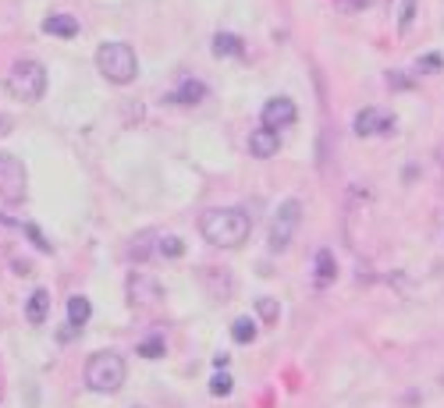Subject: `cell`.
<instances>
[{
  "instance_id": "obj_1",
  "label": "cell",
  "mask_w": 444,
  "mask_h": 408,
  "mask_svg": "<svg viewBox=\"0 0 444 408\" xmlns=\"http://www.w3.org/2000/svg\"><path fill=\"white\" fill-rule=\"evenodd\" d=\"M199 231L210 245H221V248H234L242 245L253 231V221L246 210H234V206H221V210H206L203 221H199Z\"/></svg>"
},
{
  "instance_id": "obj_2",
  "label": "cell",
  "mask_w": 444,
  "mask_h": 408,
  "mask_svg": "<svg viewBox=\"0 0 444 408\" xmlns=\"http://www.w3.org/2000/svg\"><path fill=\"white\" fill-rule=\"evenodd\" d=\"M125 376H128V366L117 352H96L85 362V384L96 394H117L125 387Z\"/></svg>"
},
{
  "instance_id": "obj_3",
  "label": "cell",
  "mask_w": 444,
  "mask_h": 408,
  "mask_svg": "<svg viewBox=\"0 0 444 408\" xmlns=\"http://www.w3.org/2000/svg\"><path fill=\"white\" fill-rule=\"evenodd\" d=\"M96 68H100V75L107 78V82H114V85H128V82H135V75H139V57H135V50L128 46V43H103L100 50H96Z\"/></svg>"
},
{
  "instance_id": "obj_4",
  "label": "cell",
  "mask_w": 444,
  "mask_h": 408,
  "mask_svg": "<svg viewBox=\"0 0 444 408\" xmlns=\"http://www.w3.org/2000/svg\"><path fill=\"white\" fill-rule=\"evenodd\" d=\"M8 92L22 103H40L46 92V68L40 60H15L8 71Z\"/></svg>"
},
{
  "instance_id": "obj_5",
  "label": "cell",
  "mask_w": 444,
  "mask_h": 408,
  "mask_svg": "<svg viewBox=\"0 0 444 408\" xmlns=\"http://www.w3.org/2000/svg\"><path fill=\"white\" fill-rule=\"evenodd\" d=\"M302 224V203L299 199H284L271 221V248L274 253H284V248L295 241V231Z\"/></svg>"
},
{
  "instance_id": "obj_6",
  "label": "cell",
  "mask_w": 444,
  "mask_h": 408,
  "mask_svg": "<svg viewBox=\"0 0 444 408\" xmlns=\"http://www.w3.org/2000/svg\"><path fill=\"white\" fill-rule=\"evenodd\" d=\"M0 199L4 203L25 199V164L15 153H0Z\"/></svg>"
},
{
  "instance_id": "obj_7",
  "label": "cell",
  "mask_w": 444,
  "mask_h": 408,
  "mask_svg": "<svg viewBox=\"0 0 444 408\" xmlns=\"http://www.w3.org/2000/svg\"><path fill=\"white\" fill-rule=\"evenodd\" d=\"M352 128H355V135H359V139H370V135H388V132H395V114L377 110V107H366V110L355 114Z\"/></svg>"
},
{
  "instance_id": "obj_8",
  "label": "cell",
  "mask_w": 444,
  "mask_h": 408,
  "mask_svg": "<svg viewBox=\"0 0 444 408\" xmlns=\"http://www.w3.org/2000/svg\"><path fill=\"white\" fill-rule=\"evenodd\" d=\"M295 117H299V110H295V103H291L288 96H278V100H271V103L263 107V114H259L263 128H271V132H278V128H288V124H295Z\"/></svg>"
},
{
  "instance_id": "obj_9",
  "label": "cell",
  "mask_w": 444,
  "mask_h": 408,
  "mask_svg": "<svg viewBox=\"0 0 444 408\" xmlns=\"http://www.w3.org/2000/svg\"><path fill=\"white\" fill-rule=\"evenodd\" d=\"M157 298H164V291H160V284H157L153 277H146V273H132V277H128V302H132L135 309L153 305Z\"/></svg>"
},
{
  "instance_id": "obj_10",
  "label": "cell",
  "mask_w": 444,
  "mask_h": 408,
  "mask_svg": "<svg viewBox=\"0 0 444 408\" xmlns=\"http://www.w3.org/2000/svg\"><path fill=\"white\" fill-rule=\"evenodd\" d=\"M278 149H281V135L271 128H256L249 135V153L256 160H271V156H278Z\"/></svg>"
},
{
  "instance_id": "obj_11",
  "label": "cell",
  "mask_w": 444,
  "mask_h": 408,
  "mask_svg": "<svg viewBox=\"0 0 444 408\" xmlns=\"http://www.w3.org/2000/svg\"><path fill=\"white\" fill-rule=\"evenodd\" d=\"M203 100H206V85H203L199 78H185V82L167 96V103H185V107H196V103H203Z\"/></svg>"
},
{
  "instance_id": "obj_12",
  "label": "cell",
  "mask_w": 444,
  "mask_h": 408,
  "mask_svg": "<svg viewBox=\"0 0 444 408\" xmlns=\"http://www.w3.org/2000/svg\"><path fill=\"white\" fill-rule=\"evenodd\" d=\"M46 316H50V291L36 288L33 295H28V302H25V320L33 327H40V323H46Z\"/></svg>"
},
{
  "instance_id": "obj_13",
  "label": "cell",
  "mask_w": 444,
  "mask_h": 408,
  "mask_svg": "<svg viewBox=\"0 0 444 408\" xmlns=\"http://www.w3.org/2000/svg\"><path fill=\"white\" fill-rule=\"evenodd\" d=\"M43 33H46V36L71 40V36H78V22H75L71 15H46V18H43Z\"/></svg>"
},
{
  "instance_id": "obj_14",
  "label": "cell",
  "mask_w": 444,
  "mask_h": 408,
  "mask_svg": "<svg viewBox=\"0 0 444 408\" xmlns=\"http://www.w3.org/2000/svg\"><path fill=\"white\" fill-rule=\"evenodd\" d=\"M334 277H338V260H334V253H331V248H320V253H316V284L323 288V284H331Z\"/></svg>"
},
{
  "instance_id": "obj_15",
  "label": "cell",
  "mask_w": 444,
  "mask_h": 408,
  "mask_svg": "<svg viewBox=\"0 0 444 408\" xmlns=\"http://www.w3.org/2000/svg\"><path fill=\"white\" fill-rule=\"evenodd\" d=\"M214 53L217 57H242L246 46H242V40L234 36V33H217L214 36Z\"/></svg>"
},
{
  "instance_id": "obj_16",
  "label": "cell",
  "mask_w": 444,
  "mask_h": 408,
  "mask_svg": "<svg viewBox=\"0 0 444 408\" xmlns=\"http://www.w3.org/2000/svg\"><path fill=\"white\" fill-rule=\"evenodd\" d=\"M89 316H93V305H89V298H85V295L68 298V323H71V327H85V323H89Z\"/></svg>"
},
{
  "instance_id": "obj_17",
  "label": "cell",
  "mask_w": 444,
  "mask_h": 408,
  "mask_svg": "<svg viewBox=\"0 0 444 408\" xmlns=\"http://www.w3.org/2000/svg\"><path fill=\"white\" fill-rule=\"evenodd\" d=\"M231 337L239 341V344H253V341H256V320L239 316V320L231 323Z\"/></svg>"
},
{
  "instance_id": "obj_18",
  "label": "cell",
  "mask_w": 444,
  "mask_h": 408,
  "mask_svg": "<svg viewBox=\"0 0 444 408\" xmlns=\"http://www.w3.org/2000/svg\"><path fill=\"white\" fill-rule=\"evenodd\" d=\"M157 253H160L164 260H178V256L185 253V241H182V238H174V235H167V238H160V241H157Z\"/></svg>"
},
{
  "instance_id": "obj_19",
  "label": "cell",
  "mask_w": 444,
  "mask_h": 408,
  "mask_svg": "<svg viewBox=\"0 0 444 408\" xmlns=\"http://www.w3.org/2000/svg\"><path fill=\"white\" fill-rule=\"evenodd\" d=\"M256 312H259V320L263 323H278V316H281V305L274 302V298H256Z\"/></svg>"
},
{
  "instance_id": "obj_20",
  "label": "cell",
  "mask_w": 444,
  "mask_h": 408,
  "mask_svg": "<svg viewBox=\"0 0 444 408\" xmlns=\"http://www.w3.org/2000/svg\"><path fill=\"white\" fill-rule=\"evenodd\" d=\"M231 387H234V380H231L228 373H214V380H210V394L214 398H228Z\"/></svg>"
},
{
  "instance_id": "obj_21",
  "label": "cell",
  "mask_w": 444,
  "mask_h": 408,
  "mask_svg": "<svg viewBox=\"0 0 444 408\" xmlns=\"http://www.w3.org/2000/svg\"><path fill=\"white\" fill-rule=\"evenodd\" d=\"M139 355H142V359H160V355H164V341H160V337L142 341V344H139Z\"/></svg>"
},
{
  "instance_id": "obj_22",
  "label": "cell",
  "mask_w": 444,
  "mask_h": 408,
  "mask_svg": "<svg viewBox=\"0 0 444 408\" xmlns=\"http://www.w3.org/2000/svg\"><path fill=\"white\" fill-rule=\"evenodd\" d=\"M441 68H444L441 53H427V57H420V60H416V71H427V75H434V71H441Z\"/></svg>"
},
{
  "instance_id": "obj_23",
  "label": "cell",
  "mask_w": 444,
  "mask_h": 408,
  "mask_svg": "<svg viewBox=\"0 0 444 408\" xmlns=\"http://www.w3.org/2000/svg\"><path fill=\"white\" fill-rule=\"evenodd\" d=\"M22 231H25L28 238H33V241H36V248H40V253H50V241L40 235V228H36V224H22Z\"/></svg>"
},
{
  "instance_id": "obj_24",
  "label": "cell",
  "mask_w": 444,
  "mask_h": 408,
  "mask_svg": "<svg viewBox=\"0 0 444 408\" xmlns=\"http://www.w3.org/2000/svg\"><path fill=\"white\" fill-rule=\"evenodd\" d=\"M146 238H150V235H139V238L132 241V256H135V260H146V256H150V241H146Z\"/></svg>"
},
{
  "instance_id": "obj_25",
  "label": "cell",
  "mask_w": 444,
  "mask_h": 408,
  "mask_svg": "<svg viewBox=\"0 0 444 408\" xmlns=\"http://www.w3.org/2000/svg\"><path fill=\"white\" fill-rule=\"evenodd\" d=\"M412 15H416V0H405V8H402V18H398V28L405 33V28L412 25Z\"/></svg>"
},
{
  "instance_id": "obj_26",
  "label": "cell",
  "mask_w": 444,
  "mask_h": 408,
  "mask_svg": "<svg viewBox=\"0 0 444 408\" xmlns=\"http://www.w3.org/2000/svg\"><path fill=\"white\" fill-rule=\"evenodd\" d=\"M388 85H391V89H409L412 78H405L402 71H391V75H388Z\"/></svg>"
},
{
  "instance_id": "obj_27",
  "label": "cell",
  "mask_w": 444,
  "mask_h": 408,
  "mask_svg": "<svg viewBox=\"0 0 444 408\" xmlns=\"http://www.w3.org/2000/svg\"><path fill=\"white\" fill-rule=\"evenodd\" d=\"M8 132H11V117H8V114H0V139H4Z\"/></svg>"
},
{
  "instance_id": "obj_28",
  "label": "cell",
  "mask_w": 444,
  "mask_h": 408,
  "mask_svg": "<svg viewBox=\"0 0 444 408\" xmlns=\"http://www.w3.org/2000/svg\"><path fill=\"white\" fill-rule=\"evenodd\" d=\"M15 270H18V273H33V270H28V263H25V260H15Z\"/></svg>"
},
{
  "instance_id": "obj_29",
  "label": "cell",
  "mask_w": 444,
  "mask_h": 408,
  "mask_svg": "<svg viewBox=\"0 0 444 408\" xmlns=\"http://www.w3.org/2000/svg\"><path fill=\"white\" fill-rule=\"evenodd\" d=\"M214 366H217V369H224V366H228V355H224V352H221V355H214Z\"/></svg>"
},
{
  "instance_id": "obj_30",
  "label": "cell",
  "mask_w": 444,
  "mask_h": 408,
  "mask_svg": "<svg viewBox=\"0 0 444 408\" xmlns=\"http://www.w3.org/2000/svg\"><path fill=\"white\" fill-rule=\"evenodd\" d=\"M0 228H18V221H11V216H0Z\"/></svg>"
}]
</instances>
